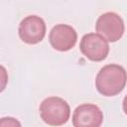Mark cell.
<instances>
[{
  "mask_svg": "<svg viewBox=\"0 0 127 127\" xmlns=\"http://www.w3.org/2000/svg\"><path fill=\"white\" fill-rule=\"evenodd\" d=\"M96 32L108 42L120 40L125 31L123 19L114 12H106L100 15L95 24Z\"/></svg>",
  "mask_w": 127,
  "mask_h": 127,
  "instance_id": "obj_3",
  "label": "cell"
},
{
  "mask_svg": "<svg viewBox=\"0 0 127 127\" xmlns=\"http://www.w3.org/2000/svg\"><path fill=\"white\" fill-rule=\"evenodd\" d=\"M79 49L82 55L92 62H101L108 56L109 45L99 34L89 33L81 38Z\"/></svg>",
  "mask_w": 127,
  "mask_h": 127,
  "instance_id": "obj_4",
  "label": "cell"
},
{
  "mask_svg": "<svg viewBox=\"0 0 127 127\" xmlns=\"http://www.w3.org/2000/svg\"><path fill=\"white\" fill-rule=\"evenodd\" d=\"M103 121V113L98 106L84 103L77 106L72 114V124L75 127H99Z\"/></svg>",
  "mask_w": 127,
  "mask_h": 127,
  "instance_id": "obj_7",
  "label": "cell"
},
{
  "mask_svg": "<svg viewBox=\"0 0 127 127\" xmlns=\"http://www.w3.org/2000/svg\"><path fill=\"white\" fill-rule=\"evenodd\" d=\"M40 116L45 123L52 126H61L67 122L70 116L68 103L58 96H51L40 104Z\"/></svg>",
  "mask_w": 127,
  "mask_h": 127,
  "instance_id": "obj_2",
  "label": "cell"
},
{
  "mask_svg": "<svg viewBox=\"0 0 127 127\" xmlns=\"http://www.w3.org/2000/svg\"><path fill=\"white\" fill-rule=\"evenodd\" d=\"M127 82V71L119 64H111L103 66L95 78L97 91L104 96H114L120 93Z\"/></svg>",
  "mask_w": 127,
  "mask_h": 127,
  "instance_id": "obj_1",
  "label": "cell"
},
{
  "mask_svg": "<svg viewBox=\"0 0 127 127\" xmlns=\"http://www.w3.org/2000/svg\"><path fill=\"white\" fill-rule=\"evenodd\" d=\"M77 34L75 30L68 25L59 24L53 27L49 35V41L52 47L60 52H66L72 49L76 43Z\"/></svg>",
  "mask_w": 127,
  "mask_h": 127,
  "instance_id": "obj_6",
  "label": "cell"
},
{
  "mask_svg": "<svg viewBox=\"0 0 127 127\" xmlns=\"http://www.w3.org/2000/svg\"><path fill=\"white\" fill-rule=\"evenodd\" d=\"M18 32L20 39L24 43L35 45L44 39L46 35V23L41 17L30 15L21 21Z\"/></svg>",
  "mask_w": 127,
  "mask_h": 127,
  "instance_id": "obj_5",
  "label": "cell"
},
{
  "mask_svg": "<svg viewBox=\"0 0 127 127\" xmlns=\"http://www.w3.org/2000/svg\"><path fill=\"white\" fill-rule=\"evenodd\" d=\"M122 107H123V111H124V113L127 115V95H126V96L124 97V99H123Z\"/></svg>",
  "mask_w": 127,
  "mask_h": 127,
  "instance_id": "obj_8",
  "label": "cell"
}]
</instances>
